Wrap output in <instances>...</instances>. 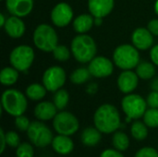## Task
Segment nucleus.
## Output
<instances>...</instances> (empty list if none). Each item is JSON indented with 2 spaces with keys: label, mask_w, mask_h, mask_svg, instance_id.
Returning a JSON list of instances; mask_svg holds the SVG:
<instances>
[{
  "label": "nucleus",
  "mask_w": 158,
  "mask_h": 157,
  "mask_svg": "<svg viewBox=\"0 0 158 157\" xmlns=\"http://www.w3.org/2000/svg\"><path fill=\"white\" fill-rule=\"evenodd\" d=\"M53 128L57 134L72 136L79 130L80 122L71 112L61 110L53 119Z\"/></svg>",
  "instance_id": "obj_9"
},
{
  "label": "nucleus",
  "mask_w": 158,
  "mask_h": 157,
  "mask_svg": "<svg viewBox=\"0 0 158 157\" xmlns=\"http://www.w3.org/2000/svg\"><path fill=\"white\" fill-rule=\"evenodd\" d=\"M156 66L153 62L141 61L135 68V72L142 80H151L156 75Z\"/></svg>",
  "instance_id": "obj_22"
},
{
  "label": "nucleus",
  "mask_w": 158,
  "mask_h": 157,
  "mask_svg": "<svg viewBox=\"0 0 158 157\" xmlns=\"http://www.w3.org/2000/svg\"><path fill=\"white\" fill-rule=\"evenodd\" d=\"M67 81V74L63 68L59 66H52L47 68L42 77V83L47 92L55 93L61 89Z\"/></svg>",
  "instance_id": "obj_10"
},
{
  "label": "nucleus",
  "mask_w": 158,
  "mask_h": 157,
  "mask_svg": "<svg viewBox=\"0 0 158 157\" xmlns=\"http://www.w3.org/2000/svg\"><path fill=\"white\" fill-rule=\"evenodd\" d=\"M7 12L12 16L25 18L31 14L33 9V0H5Z\"/></svg>",
  "instance_id": "obj_15"
},
{
  "label": "nucleus",
  "mask_w": 158,
  "mask_h": 157,
  "mask_svg": "<svg viewBox=\"0 0 158 157\" xmlns=\"http://www.w3.org/2000/svg\"><path fill=\"white\" fill-rule=\"evenodd\" d=\"M152 90L158 92V78L155 79L152 82Z\"/></svg>",
  "instance_id": "obj_41"
},
{
  "label": "nucleus",
  "mask_w": 158,
  "mask_h": 157,
  "mask_svg": "<svg viewBox=\"0 0 158 157\" xmlns=\"http://www.w3.org/2000/svg\"><path fill=\"white\" fill-rule=\"evenodd\" d=\"M26 132L30 143L38 148H44L51 145L54 139V135L50 128L44 124V121H40L38 119L31 123Z\"/></svg>",
  "instance_id": "obj_6"
},
{
  "label": "nucleus",
  "mask_w": 158,
  "mask_h": 157,
  "mask_svg": "<svg viewBox=\"0 0 158 157\" xmlns=\"http://www.w3.org/2000/svg\"><path fill=\"white\" fill-rule=\"evenodd\" d=\"M103 18H94V25L96 26H100L103 22Z\"/></svg>",
  "instance_id": "obj_43"
},
{
  "label": "nucleus",
  "mask_w": 158,
  "mask_h": 157,
  "mask_svg": "<svg viewBox=\"0 0 158 157\" xmlns=\"http://www.w3.org/2000/svg\"><path fill=\"white\" fill-rule=\"evenodd\" d=\"M155 12L158 16V0H156V3H155Z\"/></svg>",
  "instance_id": "obj_44"
},
{
  "label": "nucleus",
  "mask_w": 158,
  "mask_h": 157,
  "mask_svg": "<svg viewBox=\"0 0 158 157\" xmlns=\"http://www.w3.org/2000/svg\"><path fill=\"white\" fill-rule=\"evenodd\" d=\"M1 1H5V0H1Z\"/></svg>",
  "instance_id": "obj_45"
},
{
  "label": "nucleus",
  "mask_w": 158,
  "mask_h": 157,
  "mask_svg": "<svg viewBox=\"0 0 158 157\" xmlns=\"http://www.w3.org/2000/svg\"><path fill=\"white\" fill-rule=\"evenodd\" d=\"M16 157H34V150L31 143H20L16 148Z\"/></svg>",
  "instance_id": "obj_31"
},
{
  "label": "nucleus",
  "mask_w": 158,
  "mask_h": 157,
  "mask_svg": "<svg viewBox=\"0 0 158 157\" xmlns=\"http://www.w3.org/2000/svg\"><path fill=\"white\" fill-rule=\"evenodd\" d=\"M6 19H7V18H6L5 15H4L3 13L0 14V26H1L2 28H3V26L5 25V23H6Z\"/></svg>",
  "instance_id": "obj_42"
},
{
  "label": "nucleus",
  "mask_w": 158,
  "mask_h": 157,
  "mask_svg": "<svg viewBox=\"0 0 158 157\" xmlns=\"http://www.w3.org/2000/svg\"><path fill=\"white\" fill-rule=\"evenodd\" d=\"M131 134L136 141H144L148 136V127L143 121L137 119L131 126Z\"/></svg>",
  "instance_id": "obj_25"
},
{
  "label": "nucleus",
  "mask_w": 158,
  "mask_h": 157,
  "mask_svg": "<svg viewBox=\"0 0 158 157\" xmlns=\"http://www.w3.org/2000/svg\"><path fill=\"white\" fill-rule=\"evenodd\" d=\"M94 125L104 134H111L121 127V118L118 108L111 104L101 105L94 114Z\"/></svg>",
  "instance_id": "obj_1"
},
{
  "label": "nucleus",
  "mask_w": 158,
  "mask_h": 157,
  "mask_svg": "<svg viewBox=\"0 0 158 157\" xmlns=\"http://www.w3.org/2000/svg\"><path fill=\"white\" fill-rule=\"evenodd\" d=\"M130 143V138L125 132L119 130L114 132V135L112 137V144L115 149L120 152H125L129 149Z\"/></svg>",
  "instance_id": "obj_27"
},
{
  "label": "nucleus",
  "mask_w": 158,
  "mask_h": 157,
  "mask_svg": "<svg viewBox=\"0 0 158 157\" xmlns=\"http://www.w3.org/2000/svg\"><path fill=\"white\" fill-rule=\"evenodd\" d=\"M94 25V17L91 13L78 15L72 21L74 31L78 34H85L90 31Z\"/></svg>",
  "instance_id": "obj_20"
},
{
  "label": "nucleus",
  "mask_w": 158,
  "mask_h": 157,
  "mask_svg": "<svg viewBox=\"0 0 158 157\" xmlns=\"http://www.w3.org/2000/svg\"><path fill=\"white\" fill-rule=\"evenodd\" d=\"M54 58L58 61V62H66L69 59L71 54V50L69 48H68L66 45L64 44H57L56 47L53 50L52 52Z\"/></svg>",
  "instance_id": "obj_29"
},
{
  "label": "nucleus",
  "mask_w": 158,
  "mask_h": 157,
  "mask_svg": "<svg viewBox=\"0 0 158 157\" xmlns=\"http://www.w3.org/2000/svg\"><path fill=\"white\" fill-rule=\"evenodd\" d=\"M50 19L55 26L64 28L73 21L74 12L72 7L68 3L60 2L53 7L50 14Z\"/></svg>",
  "instance_id": "obj_11"
},
{
  "label": "nucleus",
  "mask_w": 158,
  "mask_h": 157,
  "mask_svg": "<svg viewBox=\"0 0 158 157\" xmlns=\"http://www.w3.org/2000/svg\"><path fill=\"white\" fill-rule=\"evenodd\" d=\"M31 123V122L30 121V119L24 115L15 118V126L19 131H27Z\"/></svg>",
  "instance_id": "obj_32"
},
{
  "label": "nucleus",
  "mask_w": 158,
  "mask_h": 157,
  "mask_svg": "<svg viewBox=\"0 0 158 157\" xmlns=\"http://www.w3.org/2000/svg\"><path fill=\"white\" fill-rule=\"evenodd\" d=\"M69 102V93H68L67 90L61 88L56 92H55L53 97V103L55 104V105L59 111L64 110L67 107Z\"/></svg>",
  "instance_id": "obj_28"
},
{
  "label": "nucleus",
  "mask_w": 158,
  "mask_h": 157,
  "mask_svg": "<svg viewBox=\"0 0 158 157\" xmlns=\"http://www.w3.org/2000/svg\"><path fill=\"white\" fill-rule=\"evenodd\" d=\"M134 157H158V151L153 147H143L136 152Z\"/></svg>",
  "instance_id": "obj_34"
},
{
  "label": "nucleus",
  "mask_w": 158,
  "mask_h": 157,
  "mask_svg": "<svg viewBox=\"0 0 158 157\" xmlns=\"http://www.w3.org/2000/svg\"><path fill=\"white\" fill-rule=\"evenodd\" d=\"M114 62L106 56H95L88 65L89 71L94 78L105 79L114 72Z\"/></svg>",
  "instance_id": "obj_12"
},
{
  "label": "nucleus",
  "mask_w": 158,
  "mask_h": 157,
  "mask_svg": "<svg viewBox=\"0 0 158 157\" xmlns=\"http://www.w3.org/2000/svg\"><path fill=\"white\" fill-rule=\"evenodd\" d=\"M131 43L139 51H145L154 46V35L147 28L139 27L131 34Z\"/></svg>",
  "instance_id": "obj_13"
},
{
  "label": "nucleus",
  "mask_w": 158,
  "mask_h": 157,
  "mask_svg": "<svg viewBox=\"0 0 158 157\" xmlns=\"http://www.w3.org/2000/svg\"><path fill=\"white\" fill-rule=\"evenodd\" d=\"M53 150L60 155H68L74 150V143L70 136L58 134L51 143Z\"/></svg>",
  "instance_id": "obj_19"
},
{
  "label": "nucleus",
  "mask_w": 158,
  "mask_h": 157,
  "mask_svg": "<svg viewBox=\"0 0 158 157\" xmlns=\"http://www.w3.org/2000/svg\"><path fill=\"white\" fill-rule=\"evenodd\" d=\"M58 109L55 105L53 102L50 101H43L38 103L33 110L34 117L40 121H49L54 119L56 116Z\"/></svg>",
  "instance_id": "obj_18"
},
{
  "label": "nucleus",
  "mask_w": 158,
  "mask_h": 157,
  "mask_svg": "<svg viewBox=\"0 0 158 157\" xmlns=\"http://www.w3.org/2000/svg\"><path fill=\"white\" fill-rule=\"evenodd\" d=\"M115 6V0H88V9L94 18H106Z\"/></svg>",
  "instance_id": "obj_16"
},
{
  "label": "nucleus",
  "mask_w": 158,
  "mask_h": 157,
  "mask_svg": "<svg viewBox=\"0 0 158 157\" xmlns=\"http://www.w3.org/2000/svg\"><path fill=\"white\" fill-rule=\"evenodd\" d=\"M113 62L122 70L133 69L141 62L139 50L132 43L120 44L113 52Z\"/></svg>",
  "instance_id": "obj_4"
},
{
  "label": "nucleus",
  "mask_w": 158,
  "mask_h": 157,
  "mask_svg": "<svg viewBox=\"0 0 158 157\" xmlns=\"http://www.w3.org/2000/svg\"><path fill=\"white\" fill-rule=\"evenodd\" d=\"M102 134L103 133L95 127H88L82 130L81 141L84 146L94 147L101 142Z\"/></svg>",
  "instance_id": "obj_21"
},
{
  "label": "nucleus",
  "mask_w": 158,
  "mask_h": 157,
  "mask_svg": "<svg viewBox=\"0 0 158 157\" xmlns=\"http://www.w3.org/2000/svg\"><path fill=\"white\" fill-rule=\"evenodd\" d=\"M146 103L150 108H158V92L152 91L146 97Z\"/></svg>",
  "instance_id": "obj_35"
},
{
  "label": "nucleus",
  "mask_w": 158,
  "mask_h": 157,
  "mask_svg": "<svg viewBox=\"0 0 158 157\" xmlns=\"http://www.w3.org/2000/svg\"><path fill=\"white\" fill-rule=\"evenodd\" d=\"M35 58L34 50L27 44H20L12 49L9 55L10 65L19 72H27Z\"/></svg>",
  "instance_id": "obj_7"
},
{
  "label": "nucleus",
  "mask_w": 158,
  "mask_h": 157,
  "mask_svg": "<svg viewBox=\"0 0 158 157\" xmlns=\"http://www.w3.org/2000/svg\"><path fill=\"white\" fill-rule=\"evenodd\" d=\"M73 57L81 64H89L97 53V45L94 39L89 34L76 35L70 43Z\"/></svg>",
  "instance_id": "obj_2"
},
{
  "label": "nucleus",
  "mask_w": 158,
  "mask_h": 157,
  "mask_svg": "<svg viewBox=\"0 0 158 157\" xmlns=\"http://www.w3.org/2000/svg\"><path fill=\"white\" fill-rule=\"evenodd\" d=\"M19 70L10 67H5L0 72V82L4 86H12L19 80Z\"/></svg>",
  "instance_id": "obj_23"
},
{
  "label": "nucleus",
  "mask_w": 158,
  "mask_h": 157,
  "mask_svg": "<svg viewBox=\"0 0 158 157\" xmlns=\"http://www.w3.org/2000/svg\"><path fill=\"white\" fill-rule=\"evenodd\" d=\"M147 29L154 36H158V19H151L147 23Z\"/></svg>",
  "instance_id": "obj_37"
},
{
  "label": "nucleus",
  "mask_w": 158,
  "mask_h": 157,
  "mask_svg": "<svg viewBox=\"0 0 158 157\" xmlns=\"http://www.w3.org/2000/svg\"><path fill=\"white\" fill-rule=\"evenodd\" d=\"M91 77L92 75L89 71L88 67L78 68L71 72V74L69 75V80L75 85H81L86 83L91 79Z\"/></svg>",
  "instance_id": "obj_26"
},
{
  "label": "nucleus",
  "mask_w": 158,
  "mask_h": 157,
  "mask_svg": "<svg viewBox=\"0 0 158 157\" xmlns=\"http://www.w3.org/2000/svg\"><path fill=\"white\" fill-rule=\"evenodd\" d=\"M46 92L47 90L43 83H31L27 86L25 94L31 101H41L46 95Z\"/></svg>",
  "instance_id": "obj_24"
},
{
  "label": "nucleus",
  "mask_w": 158,
  "mask_h": 157,
  "mask_svg": "<svg viewBox=\"0 0 158 157\" xmlns=\"http://www.w3.org/2000/svg\"><path fill=\"white\" fill-rule=\"evenodd\" d=\"M146 99L137 93L126 94L121 100V108L127 118L137 120L143 117L147 110Z\"/></svg>",
  "instance_id": "obj_8"
},
{
  "label": "nucleus",
  "mask_w": 158,
  "mask_h": 157,
  "mask_svg": "<svg viewBox=\"0 0 158 157\" xmlns=\"http://www.w3.org/2000/svg\"><path fill=\"white\" fill-rule=\"evenodd\" d=\"M139 80V76L132 69L123 70L118 77V87L119 91L125 94L132 93L138 87Z\"/></svg>",
  "instance_id": "obj_14"
},
{
  "label": "nucleus",
  "mask_w": 158,
  "mask_h": 157,
  "mask_svg": "<svg viewBox=\"0 0 158 157\" xmlns=\"http://www.w3.org/2000/svg\"><path fill=\"white\" fill-rule=\"evenodd\" d=\"M100 157H125L124 156V155L120 152V151H118V150H117V149H111V148H109V149H106V150H104L102 153H101V155H100Z\"/></svg>",
  "instance_id": "obj_36"
},
{
  "label": "nucleus",
  "mask_w": 158,
  "mask_h": 157,
  "mask_svg": "<svg viewBox=\"0 0 158 157\" xmlns=\"http://www.w3.org/2000/svg\"><path fill=\"white\" fill-rule=\"evenodd\" d=\"M143 118L148 128H158V108H147Z\"/></svg>",
  "instance_id": "obj_30"
},
{
  "label": "nucleus",
  "mask_w": 158,
  "mask_h": 157,
  "mask_svg": "<svg viewBox=\"0 0 158 157\" xmlns=\"http://www.w3.org/2000/svg\"><path fill=\"white\" fill-rule=\"evenodd\" d=\"M1 108L14 118L24 115L28 108V97L17 89H7L2 93Z\"/></svg>",
  "instance_id": "obj_3"
},
{
  "label": "nucleus",
  "mask_w": 158,
  "mask_h": 157,
  "mask_svg": "<svg viewBox=\"0 0 158 157\" xmlns=\"http://www.w3.org/2000/svg\"><path fill=\"white\" fill-rule=\"evenodd\" d=\"M0 141H1V150L0 154H4L7 144H6V132L4 131L3 129H0Z\"/></svg>",
  "instance_id": "obj_39"
},
{
  "label": "nucleus",
  "mask_w": 158,
  "mask_h": 157,
  "mask_svg": "<svg viewBox=\"0 0 158 157\" xmlns=\"http://www.w3.org/2000/svg\"><path fill=\"white\" fill-rule=\"evenodd\" d=\"M150 58L152 62L158 67V43L154 45L150 50Z\"/></svg>",
  "instance_id": "obj_38"
},
{
  "label": "nucleus",
  "mask_w": 158,
  "mask_h": 157,
  "mask_svg": "<svg viewBox=\"0 0 158 157\" xmlns=\"http://www.w3.org/2000/svg\"><path fill=\"white\" fill-rule=\"evenodd\" d=\"M3 29L5 32L13 39H19L22 37L26 31V26L22 20V18L12 15L6 19Z\"/></svg>",
  "instance_id": "obj_17"
},
{
  "label": "nucleus",
  "mask_w": 158,
  "mask_h": 157,
  "mask_svg": "<svg viewBox=\"0 0 158 157\" xmlns=\"http://www.w3.org/2000/svg\"><path fill=\"white\" fill-rule=\"evenodd\" d=\"M32 42L40 51L52 53L58 44V35L51 25L42 23L34 29Z\"/></svg>",
  "instance_id": "obj_5"
},
{
  "label": "nucleus",
  "mask_w": 158,
  "mask_h": 157,
  "mask_svg": "<svg viewBox=\"0 0 158 157\" xmlns=\"http://www.w3.org/2000/svg\"><path fill=\"white\" fill-rule=\"evenodd\" d=\"M6 144L7 146L11 148H17L21 143L19 136L17 132L15 131H7L6 133Z\"/></svg>",
  "instance_id": "obj_33"
},
{
  "label": "nucleus",
  "mask_w": 158,
  "mask_h": 157,
  "mask_svg": "<svg viewBox=\"0 0 158 157\" xmlns=\"http://www.w3.org/2000/svg\"><path fill=\"white\" fill-rule=\"evenodd\" d=\"M87 92L91 94L94 93L95 92H97V85L94 84V83H92V84H89L88 87H87Z\"/></svg>",
  "instance_id": "obj_40"
}]
</instances>
